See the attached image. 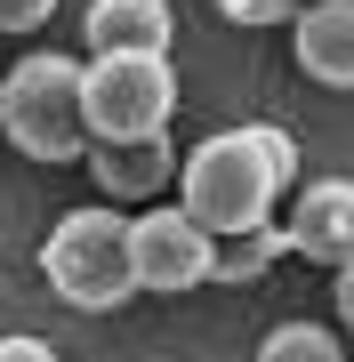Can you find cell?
Returning a JSON list of instances; mask_svg holds the SVG:
<instances>
[{"mask_svg":"<svg viewBox=\"0 0 354 362\" xmlns=\"http://www.w3.org/2000/svg\"><path fill=\"white\" fill-rule=\"evenodd\" d=\"M290 194V185L274 177V161H266L258 129H218L201 137L194 153L177 161V209L194 218L210 242H225V233H249V226H274V202Z\"/></svg>","mask_w":354,"mask_h":362,"instance_id":"cell-1","label":"cell"},{"mask_svg":"<svg viewBox=\"0 0 354 362\" xmlns=\"http://www.w3.org/2000/svg\"><path fill=\"white\" fill-rule=\"evenodd\" d=\"M0 137L25 161H89V113H81V57L33 49L25 65L0 73Z\"/></svg>","mask_w":354,"mask_h":362,"instance_id":"cell-2","label":"cell"},{"mask_svg":"<svg viewBox=\"0 0 354 362\" xmlns=\"http://www.w3.org/2000/svg\"><path fill=\"white\" fill-rule=\"evenodd\" d=\"M40 266H49V290L65 298V306H81V314H113L121 298H137L129 209L89 202V209H73V218H57L49 250H40Z\"/></svg>","mask_w":354,"mask_h":362,"instance_id":"cell-3","label":"cell"},{"mask_svg":"<svg viewBox=\"0 0 354 362\" xmlns=\"http://www.w3.org/2000/svg\"><path fill=\"white\" fill-rule=\"evenodd\" d=\"M89 145H145L177 121V65L170 57H89L81 65Z\"/></svg>","mask_w":354,"mask_h":362,"instance_id":"cell-4","label":"cell"},{"mask_svg":"<svg viewBox=\"0 0 354 362\" xmlns=\"http://www.w3.org/2000/svg\"><path fill=\"white\" fill-rule=\"evenodd\" d=\"M210 258H218V242L185 218L177 202H153V209H137V218H129V266H137V290L185 298V290L210 282Z\"/></svg>","mask_w":354,"mask_h":362,"instance_id":"cell-5","label":"cell"},{"mask_svg":"<svg viewBox=\"0 0 354 362\" xmlns=\"http://www.w3.org/2000/svg\"><path fill=\"white\" fill-rule=\"evenodd\" d=\"M282 242L298 258H314V266H346L354 258V177H306L290 194Z\"/></svg>","mask_w":354,"mask_h":362,"instance_id":"cell-6","label":"cell"},{"mask_svg":"<svg viewBox=\"0 0 354 362\" xmlns=\"http://www.w3.org/2000/svg\"><path fill=\"white\" fill-rule=\"evenodd\" d=\"M177 8L170 0H89V57H170Z\"/></svg>","mask_w":354,"mask_h":362,"instance_id":"cell-7","label":"cell"},{"mask_svg":"<svg viewBox=\"0 0 354 362\" xmlns=\"http://www.w3.org/2000/svg\"><path fill=\"white\" fill-rule=\"evenodd\" d=\"M89 177H97V194H105L113 209H129V202L153 209L161 185L177 177V145H170V137H145V145H89Z\"/></svg>","mask_w":354,"mask_h":362,"instance_id":"cell-8","label":"cell"},{"mask_svg":"<svg viewBox=\"0 0 354 362\" xmlns=\"http://www.w3.org/2000/svg\"><path fill=\"white\" fill-rule=\"evenodd\" d=\"M298 73L322 89H354V0H314V8L290 25Z\"/></svg>","mask_w":354,"mask_h":362,"instance_id":"cell-9","label":"cell"},{"mask_svg":"<svg viewBox=\"0 0 354 362\" xmlns=\"http://www.w3.org/2000/svg\"><path fill=\"white\" fill-rule=\"evenodd\" d=\"M282 226H249V233H225L218 242V258H210V282H225V290H242V282H258L266 266L282 258Z\"/></svg>","mask_w":354,"mask_h":362,"instance_id":"cell-10","label":"cell"},{"mask_svg":"<svg viewBox=\"0 0 354 362\" xmlns=\"http://www.w3.org/2000/svg\"><path fill=\"white\" fill-rule=\"evenodd\" d=\"M258 362H346V346H338V330H322V322H274Z\"/></svg>","mask_w":354,"mask_h":362,"instance_id":"cell-11","label":"cell"},{"mask_svg":"<svg viewBox=\"0 0 354 362\" xmlns=\"http://www.w3.org/2000/svg\"><path fill=\"white\" fill-rule=\"evenodd\" d=\"M306 8H314V0H218L225 25H298Z\"/></svg>","mask_w":354,"mask_h":362,"instance_id":"cell-12","label":"cell"},{"mask_svg":"<svg viewBox=\"0 0 354 362\" xmlns=\"http://www.w3.org/2000/svg\"><path fill=\"white\" fill-rule=\"evenodd\" d=\"M258 129V145H266V161H274V177L298 194V145H290V129H274V121H249Z\"/></svg>","mask_w":354,"mask_h":362,"instance_id":"cell-13","label":"cell"},{"mask_svg":"<svg viewBox=\"0 0 354 362\" xmlns=\"http://www.w3.org/2000/svg\"><path fill=\"white\" fill-rule=\"evenodd\" d=\"M57 0H0V33H40Z\"/></svg>","mask_w":354,"mask_h":362,"instance_id":"cell-14","label":"cell"},{"mask_svg":"<svg viewBox=\"0 0 354 362\" xmlns=\"http://www.w3.org/2000/svg\"><path fill=\"white\" fill-rule=\"evenodd\" d=\"M0 362H57L49 338H0Z\"/></svg>","mask_w":354,"mask_h":362,"instance_id":"cell-15","label":"cell"},{"mask_svg":"<svg viewBox=\"0 0 354 362\" xmlns=\"http://www.w3.org/2000/svg\"><path fill=\"white\" fill-rule=\"evenodd\" d=\"M330 306H338V322H346V330H354V258H346V266H338V290H330Z\"/></svg>","mask_w":354,"mask_h":362,"instance_id":"cell-16","label":"cell"}]
</instances>
